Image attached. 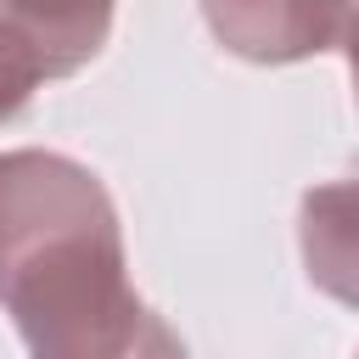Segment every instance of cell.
Here are the masks:
<instances>
[{"label":"cell","instance_id":"obj_1","mask_svg":"<svg viewBox=\"0 0 359 359\" xmlns=\"http://www.w3.org/2000/svg\"><path fill=\"white\" fill-rule=\"evenodd\" d=\"M0 309L28 359H185L129 286L107 185L62 151L0 157Z\"/></svg>","mask_w":359,"mask_h":359},{"label":"cell","instance_id":"obj_2","mask_svg":"<svg viewBox=\"0 0 359 359\" xmlns=\"http://www.w3.org/2000/svg\"><path fill=\"white\" fill-rule=\"evenodd\" d=\"M348 11L353 0H202L213 39L230 56L264 67H286L342 45Z\"/></svg>","mask_w":359,"mask_h":359},{"label":"cell","instance_id":"obj_3","mask_svg":"<svg viewBox=\"0 0 359 359\" xmlns=\"http://www.w3.org/2000/svg\"><path fill=\"white\" fill-rule=\"evenodd\" d=\"M297 247L309 280L325 297L359 309V180H331L303 196Z\"/></svg>","mask_w":359,"mask_h":359},{"label":"cell","instance_id":"obj_4","mask_svg":"<svg viewBox=\"0 0 359 359\" xmlns=\"http://www.w3.org/2000/svg\"><path fill=\"white\" fill-rule=\"evenodd\" d=\"M0 22L45 62L50 79H67L101 56L112 0H0Z\"/></svg>","mask_w":359,"mask_h":359},{"label":"cell","instance_id":"obj_5","mask_svg":"<svg viewBox=\"0 0 359 359\" xmlns=\"http://www.w3.org/2000/svg\"><path fill=\"white\" fill-rule=\"evenodd\" d=\"M45 79H50L45 62H39V56H34V50L0 22V123L17 118V112L34 101V90H39Z\"/></svg>","mask_w":359,"mask_h":359},{"label":"cell","instance_id":"obj_6","mask_svg":"<svg viewBox=\"0 0 359 359\" xmlns=\"http://www.w3.org/2000/svg\"><path fill=\"white\" fill-rule=\"evenodd\" d=\"M342 50H348V73H353V95H359V0L348 11V28H342Z\"/></svg>","mask_w":359,"mask_h":359},{"label":"cell","instance_id":"obj_7","mask_svg":"<svg viewBox=\"0 0 359 359\" xmlns=\"http://www.w3.org/2000/svg\"><path fill=\"white\" fill-rule=\"evenodd\" d=\"M353 359H359V353H353Z\"/></svg>","mask_w":359,"mask_h":359}]
</instances>
